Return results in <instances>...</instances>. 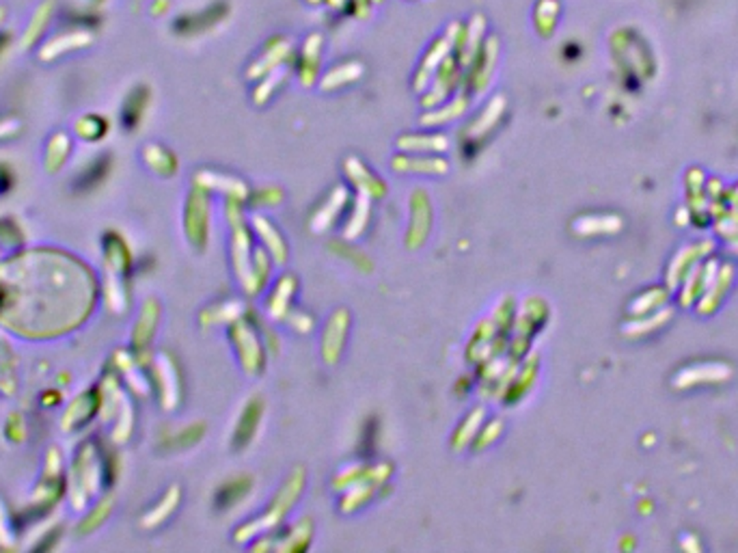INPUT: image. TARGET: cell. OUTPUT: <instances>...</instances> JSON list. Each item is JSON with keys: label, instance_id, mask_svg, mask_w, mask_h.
Masks as SVG:
<instances>
[{"label": "cell", "instance_id": "obj_1", "mask_svg": "<svg viewBox=\"0 0 738 553\" xmlns=\"http://www.w3.org/2000/svg\"><path fill=\"white\" fill-rule=\"evenodd\" d=\"M94 411H95L94 391L78 396V400L69 407V413H65V422H63V426H65V428H74V426L85 424L86 419L94 415Z\"/></svg>", "mask_w": 738, "mask_h": 553}, {"label": "cell", "instance_id": "obj_2", "mask_svg": "<svg viewBox=\"0 0 738 553\" xmlns=\"http://www.w3.org/2000/svg\"><path fill=\"white\" fill-rule=\"evenodd\" d=\"M59 138V136H56ZM52 141L50 143V149H48V156H50V163H48V169H56V166H61V163H63V158H65L67 156V152H69V146L65 141Z\"/></svg>", "mask_w": 738, "mask_h": 553}]
</instances>
